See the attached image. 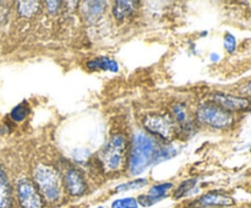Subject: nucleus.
<instances>
[{"label":"nucleus","mask_w":251,"mask_h":208,"mask_svg":"<svg viewBox=\"0 0 251 208\" xmlns=\"http://www.w3.org/2000/svg\"><path fill=\"white\" fill-rule=\"evenodd\" d=\"M34 185L46 201L56 203L63 196V184L58 170L48 164H39L33 173Z\"/></svg>","instance_id":"obj_1"},{"label":"nucleus","mask_w":251,"mask_h":208,"mask_svg":"<svg viewBox=\"0 0 251 208\" xmlns=\"http://www.w3.org/2000/svg\"><path fill=\"white\" fill-rule=\"evenodd\" d=\"M156 143L146 134H136L132 141L131 153L129 158V169L132 175H139L147 169L151 163H154L157 153Z\"/></svg>","instance_id":"obj_2"},{"label":"nucleus","mask_w":251,"mask_h":208,"mask_svg":"<svg viewBox=\"0 0 251 208\" xmlns=\"http://www.w3.org/2000/svg\"><path fill=\"white\" fill-rule=\"evenodd\" d=\"M125 153H126V141L124 137L120 135L113 136L98 156L104 171L118 173L122 170L124 168Z\"/></svg>","instance_id":"obj_3"},{"label":"nucleus","mask_w":251,"mask_h":208,"mask_svg":"<svg viewBox=\"0 0 251 208\" xmlns=\"http://www.w3.org/2000/svg\"><path fill=\"white\" fill-rule=\"evenodd\" d=\"M196 116L201 124L210 125L215 129H228L234 122V116L232 113L216 104L201 105L198 109Z\"/></svg>","instance_id":"obj_4"},{"label":"nucleus","mask_w":251,"mask_h":208,"mask_svg":"<svg viewBox=\"0 0 251 208\" xmlns=\"http://www.w3.org/2000/svg\"><path fill=\"white\" fill-rule=\"evenodd\" d=\"M144 126L146 127L147 131L162 137L163 139H173L174 134H176L174 120L169 115H147L144 119Z\"/></svg>","instance_id":"obj_5"},{"label":"nucleus","mask_w":251,"mask_h":208,"mask_svg":"<svg viewBox=\"0 0 251 208\" xmlns=\"http://www.w3.org/2000/svg\"><path fill=\"white\" fill-rule=\"evenodd\" d=\"M17 198L21 208H43V197L38 188L29 179H22L17 183Z\"/></svg>","instance_id":"obj_6"},{"label":"nucleus","mask_w":251,"mask_h":208,"mask_svg":"<svg viewBox=\"0 0 251 208\" xmlns=\"http://www.w3.org/2000/svg\"><path fill=\"white\" fill-rule=\"evenodd\" d=\"M216 105L223 108L227 112H243L248 110L251 107V100L249 98L238 97V95L227 94V93H213L211 95Z\"/></svg>","instance_id":"obj_7"},{"label":"nucleus","mask_w":251,"mask_h":208,"mask_svg":"<svg viewBox=\"0 0 251 208\" xmlns=\"http://www.w3.org/2000/svg\"><path fill=\"white\" fill-rule=\"evenodd\" d=\"M234 205V200L227 193L220 192V191H211L206 195L201 196L199 200L194 202L193 206L198 208L206 207H229Z\"/></svg>","instance_id":"obj_8"},{"label":"nucleus","mask_w":251,"mask_h":208,"mask_svg":"<svg viewBox=\"0 0 251 208\" xmlns=\"http://www.w3.org/2000/svg\"><path fill=\"white\" fill-rule=\"evenodd\" d=\"M65 186L73 196H82L87 191V185L82 174L75 168H71L65 174Z\"/></svg>","instance_id":"obj_9"},{"label":"nucleus","mask_w":251,"mask_h":208,"mask_svg":"<svg viewBox=\"0 0 251 208\" xmlns=\"http://www.w3.org/2000/svg\"><path fill=\"white\" fill-rule=\"evenodd\" d=\"M12 192L9 179L0 166V208H11Z\"/></svg>","instance_id":"obj_10"},{"label":"nucleus","mask_w":251,"mask_h":208,"mask_svg":"<svg viewBox=\"0 0 251 208\" xmlns=\"http://www.w3.org/2000/svg\"><path fill=\"white\" fill-rule=\"evenodd\" d=\"M105 2L103 1H87L82 7L83 15L88 21H96L104 11Z\"/></svg>","instance_id":"obj_11"},{"label":"nucleus","mask_w":251,"mask_h":208,"mask_svg":"<svg viewBox=\"0 0 251 208\" xmlns=\"http://www.w3.org/2000/svg\"><path fill=\"white\" fill-rule=\"evenodd\" d=\"M87 68L90 70H105V71H118L117 61L112 60L109 58H98L88 61Z\"/></svg>","instance_id":"obj_12"},{"label":"nucleus","mask_w":251,"mask_h":208,"mask_svg":"<svg viewBox=\"0 0 251 208\" xmlns=\"http://www.w3.org/2000/svg\"><path fill=\"white\" fill-rule=\"evenodd\" d=\"M137 2L135 1H117L114 5V9H113V12H114V16L117 19L123 20L125 17L130 16L132 12L135 11V6H136Z\"/></svg>","instance_id":"obj_13"},{"label":"nucleus","mask_w":251,"mask_h":208,"mask_svg":"<svg viewBox=\"0 0 251 208\" xmlns=\"http://www.w3.org/2000/svg\"><path fill=\"white\" fill-rule=\"evenodd\" d=\"M41 9L39 1H19L17 2V11L24 17H32Z\"/></svg>","instance_id":"obj_14"},{"label":"nucleus","mask_w":251,"mask_h":208,"mask_svg":"<svg viewBox=\"0 0 251 208\" xmlns=\"http://www.w3.org/2000/svg\"><path fill=\"white\" fill-rule=\"evenodd\" d=\"M27 115H28V107H27L26 103H21V104L16 105V107L11 110L10 116H11V119L14 120V121L20 122L22 121V120L26 119Z\"/></svg>","instance_id":"obj_15"},{"label":"nucleus","mask_w":251,"mask_h":208,"mask_svg":"<svg viewBox=\"0 0 251 208\" xmlns=\"http://www.w3.org/2000/svg\"><path fill=\"white\" fill-rule=\"evenodd\" d=\"M196 181H198L196 179H190V180H186V181H184V183H181L180 185H179V187L176 190L174 197L180 198V197H184V196L188 195V193L190 192L194 187H195Z\"/></svg>","instance_id":"obj_16"},{"label":"nucleus","mask_w":251,"mask_h":208,"mask_svg":"<svg viewBox=\"0 0 251 208\" xmlns=\"http://www.w3.org/2000/svg\"><path fill=\"white\" fill-rule=\"evenodd\" d=\"M173 187L171 183H164V184H158V185H154L150 188L149 191V195L153 196L156 198H163L166 196V193L168 192V190Z\"/></svg>","instance_id":"obj_17"},{"label":"nucleus","mask_w":251,"mask_h":208,"mask_svg":"<svg viewBox=\"0 0 251 208\" xmlns=\"http://www.w3.org/2000/svg\"><path fill=\"white\" fill-rule=\"evenodd\" d=\"M146 184H147V180H145V179H137V180L135 181H130V183L119 185L115 190H117L118 192H124V191H129V190H136V188L144 187Z\"/></svg>","instance_id":"obj_18"},{"label":"nucleus","mask_w":251,"mask_h":208,"mask_svg":"<svg viewBox=\"0 0 251 208\" xmlns=\"http://www.w3.org/2000/svg\"><path fill=\"white\" fill-rule=\"evenodd\" d=\"M139 203L135 198L132 197H125L120 198V200H115L113 202L112 208H137Z\"/></svg>","instance_id":"obj_19"},{"label":"nucleus","mask_w":251,"mask_h":208,"mask_svg":"<svg viewBox=\"0 0 251 208\" xmlns=\"http://www.w3.org/2000/svg\"><path fill=\"white\" fill-rule=\"evenodd\" d=\"M136 201L137 203H140V205L142 206V207H151V206H153L154 203L159 202L161 198H156L151 195H141L139 196V198H137Z\"/></svg>","instance_id":"obj_20"},{"label":"nucleus","mask_w":251,"mask_h":208,"mask_svg":"<svg viewBox=\"0 0 251 208\" xmlns=\"http://www.w3.org/2000/svg\"><path fill=\"white\" fill-rule=\"evenodd\" d=\"M235 46H237V41H235L234 36H232L230 33H227L225 37V48L228 53H233L235 50Z\"/></svg>","instance_id":"obj_21"},{"label":"nucleus","mask_w":251,"mask_h":208,"mask_svg":"<svg viewBox=\"0 0 251 208\" xmlns=\"http://www.w3.org/2000/svg\"><path fill=\"white\" fill-rule=\"evenodd\" d=\"M173 113H174V116H176V119L178 120L179 122L185 121L186 112H185V107H184V104H176V107H174Z\"/></svg>","instance_id":"obj_22"},{"label":"nucleus","mask_w":251,"mask_h":208,"mask_svg":"<svg viewBox=\"0 0 251 208\" xmlns=\"http://www.w3.org/2000/svg\"><path fill=\"white\" fill-rule=\"evenodd\" d=\"M47 9L50 14H55L56 10L59 9V5H60V1H47Z\"/></svg>","instance_id":"obj_23"},{"label":"nucleus","mask_w":251,"mask_h":208,"mask_svg":"<svg viewBox=\"0 0 251 208\" xmlns=\"http://www.w3.org/2000/svg\"><path fill=\"white\" fill-rule=\"evenodd\" d=\"M240 93L243 95H251V81L245 83L242 88H240Z\"/></svg>","instance_id":"obj_24"},{"label":"nucleus","mask_w":251,"mask_h":208,"mask_svg":"<svg viewBox=\"0 0 251 208\" xmlns=\"http://www.w3.org/2000/svg\"><path fill=\"white\" fill-rule=\"evenodd\" d=\"M98 208H104V207H98Z\"/></svg>","instance_id":"obj_25"},{"label":"nucleus","mask_w":251,"mask_h":208,"mask_svg":"<svg viewBox=\"0 0 251 208\" xmlns=\"http://www.w3.org/2000/svg\"><path fill=\"white\" fill-rule=\"evenodd\" d=\"M250 152H251V146H250Z\"/></svg>","instance_id":"obj_26"}]
</instances>
